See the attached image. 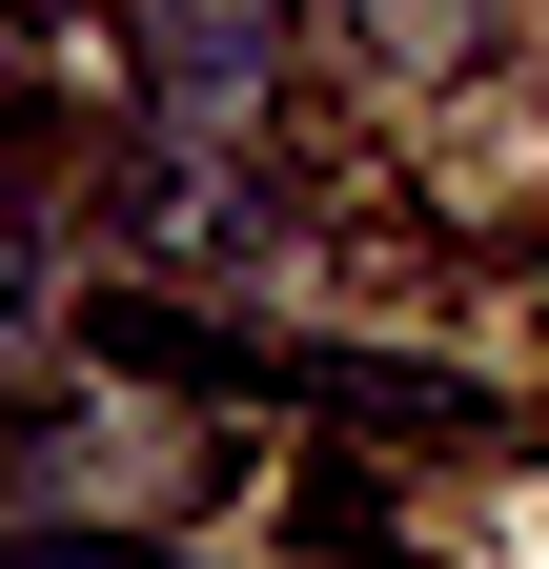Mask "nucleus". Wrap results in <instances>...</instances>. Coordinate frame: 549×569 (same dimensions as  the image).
<instances>
[{
  "label": "nucleus",
  "instance_id": "1",
  "mask_svg": "<svg viewBox=\"0 0 549 569\" xmlns=\"http://www.w3.org/2000/svg\"><path fill=\"white\" fill-rule=\"evenodd\" d=\"M468 21H489V0H367V41H387V61H468Z\"/></svg>",
  "mask_w": 549,
  "mask_h": 569
},
{
  "label": "nucleus",
  "instance_id": "2",
  "mask_svg": "<svg viewBox=\"0 0 549 569\" xmlns=\"http://www.w3.org/2000/svg\"><path fill=\"white\" fill-rule=\"evenodd\" d=\"M0 569H163L143 529H0Z\"/></svg>",
  "mask_w": 549,
  "mask_h": 569
}]
</instances>
